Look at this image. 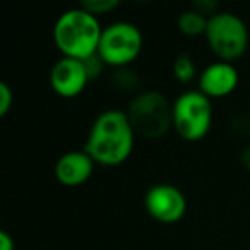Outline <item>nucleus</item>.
I'll list each match as a JSON object with an SVG mask.
<instances>
[{
  "label": "nucleus",
  "mask_w": 250,
  "mask_h": 250,
  "mask_svg": "<svg viewBox=\"0 0 250 250\" xmlns=\"http://www.w3.org/2000/svg\"><path fill=\"white\" fill-rule=\"evenodd\" d=\"M136 132L127 111L104 110L94 118L84 151L101 167H118L129 160L136 144Z\"/></svg>",
  "instance_id": "obj_1"
},
{
  "label": "nucleus",
  "mask_w": 250,
  "mask_h": 250,
  "mask_svg": "<svg viewBox=\"0 0 250 250\" xmlns=\"http://www.w3.org/2000/svg\"><path fill=\"white\" fill-rule=\"evenodd\" d=\"M101 35L100 19L81 5L62 12L53 26V42L62 57L83 62L98 53Z\"/></svg>",
  "instance_id": "obj_2"
},
{
  "label": "nucleus",
  "mask_w": 250,
  "mask_h": 250,
  "mask_svg": "<svg viewBox=\"0 0 250 250\" xmlns=\"http://www.w3.org/2000/svg\"><path fill=\"white\" fill-rule=\"evenodd\" d=\"M127 115L136 136L143 139H160L173 127V103L160 91L137 93Z\"/></svg>",
  "instance_id": "obj_3"
},
{
  "label": "nucleus",
  "mask_w": 250,
  "mask_h": 250,
  "mask_svg": "<svg viewBox=\"0 0 250 250\" xmlns=\"http://www.w3.org/2000/svg\"><path fill=\"white\" fill-rule=\"evenodd\" d=\"M206 42L218 60L233 63L250 48V33L242 18L233 12L219 11L211 16L206 29Z\"/></svg>",
  "instance_id": "obj_4"
},
{
  "label": "nucleus",
  "mask_w": 250,
  "mask_h": 250,
  "mask_svg": "<svg viewBox=\"0 0 250 250\" xmlns=\"http://www.w3.org/2000/svg\"><path fill=\"white\" fill-rule=\"evenodd\" d=\"M212 125V103L199 89L184 91L173 101V129L184 141L197 143Z\"/></svg>",
  "instance_id": "obj_5"
},
{
  "label": "nucleus",
  "mask_w": 250,
  "mask_h": 250,
  "mask_svg": "<svg viewBox=\"0 0 250 250\" xmlns=\"http://www.w3.org/2000/svg\"><path fill=\"white\" fill-rule=\"evenodd\" d=\"M144 38L141 29L129 21H117L103 28L98 55L106 65L125 69L143 52Z\"/></svg>",
  "instance_id": "obj_6"
},
{
  "label": "nucleus",
  "mask_w": 250,
  "mask_h": 250,
  "mask_svg": "<svg viewBox=\"0 0 250 250\" xmlns=\"http://www.w3.org/2000/svg\"><path fill=\"white\" fill-rule=\"evenodd\" d=\"M144 208L151 218L163 225L178 223L187 212V199L184 192L171 184H158L147 188Z\"/></svg>",
  "instance_id": "obj_7"
},
{
  "label": "nucleus",
  "mask_w": 250,
  "mask_h": 250,
  "mask_svg": "<svg viewBox=\"0 0 250 250\" xmlns=\"http://www.w3.org/2000/svg\"><path fill=\"white\" fill-rule=\"evenodd\" d=\"M89 83L91 77L83 60L62 57L50 70V86L60 98H77Z\"/></svg>",
  "instance_id": "obj_8"
},
{
  "label": "nucleus",
  "mask_w": 250,
  "mask_h": 250,
  "mask_svg": "<svg viewBox=\"0 0 250 250\" xmlns=\"http://www.w3.org/2000/svg\"><path fill=\"white\" fill-rule=\"evenodd\" d=\"M240 76L235 65L223 60L209 63L199 76V91L209 100L226 98L238 87Z\"/></svg>",
  "instance_id": "obj_9"
},
{
  "label": "nucleus",
  "mask_w": 250,
  "mask_h": 250,
  "mask_svg": "<svg viewBox=\"0 0 250 250\" xmlns=\"http://www.w3.org/2000/svg\"><path fill=\"white\" fill-rule=\"evenodd\" d=\"M94 161L86 151H67L55 163V178L65 187H79L86 184L94 171Z\"/></svg>",
  "instance_id": "obj_10"
},
{
  "label": "nucleus",
  "mask_w": 250,
  "mask_h": 250,
  "mask_svg": "<svg viewBox=\"0 0 250 250\" xmlns=\"http://www.w3.org/2000/svg\"><path fill=\"white\" fill-rule=\"evenodd\" d=\"M208 21L209 18H206L204 14H201L195 9H188L184 11L178 16V31L185 36H201L206 35V29H208Z\"/></svg>",
  "instance_id": "obj_11"
},
{
  "label": "nucleus",
  "mask_w": 250,
  "mask_h": 250,
  "mask_svg": "<svg viewBox=\"0 0 250 250\" xmlns=\"http://www.w3.org/2000/svg\"><path fill=\"white\" fill-rule=\"evenodd\" d=\"M171 74H173L175 81H178L180 84H188L190 81H194L195 74H197L195 62L187 53H182V55H178L177 59L173 60Z\"/></svg>",
  "instance_id": "obj_12"
},
{
  "label": "nucleus",
  "mask_w": 250,
  "mask_h": 250,
  "mask_svg": "<svg viewBox=\"0 0 250 250\" xmlns=\"http://www.w3.org/2000/svg\"><path fill=\"white\" fill-rule=\"evenodd\" d=\"M113 86L120 91H125V93H129V91H136L139 87V76L132 72L129 67H125V69H117L113 72Z\"/></svg>",
  "instance_id": "obj_13"
},
{
  "label": "nucleus",
  "mask_w": 250,
  "mask_h": 250,
  "mask_svg": "<svg viewBox=\"0 0 250 250\" xmlns=\"http://www.w3.org/2000/svg\"><path fill=\"white\" fill-rule=\"evenodd\" d=\"M118 5H120L118 0H84V2H81V7L89 12V14L96 16V18L110 14Z\"/></svg>",
  "instance_id": "obj_14"
},
{
  "label": "nucleus",
  "mask_w": 250,
  "mask_h": 250,
  "mask_svg": "<svg viewBox=\"0 0 250 250\" xmlns=\"http://www.w3.org/2000/svg\"><path fill=\"white\" fill-rule=\"evenodd\" d=\"M12 104H14V93L11 86L5 81H2L0 83V117H5L11 111Z\"/></svg>",
  "instance_id": "obj_15"
},
{
  "label": "nucleus",
  "mask_w": 250,
  "mask_h": 250,
  "mask_svg": "<svg viewBox=\"0 0 250 250\" xmlns=\"http://www.w3.org/2000/svg\"><path fill=\"white\" fill-rule=\"evenodd\" d=\"M84 65H86V69H87V74H89V77H91V81L94 79V77H100L101 74H103V69L106 67V63L103 62V60L100 59V55H94V57H91V59H87V60H84Z\"/></svg>",
  "instance_id": "obj_16"
},
{
  "label": "nucleus",
  "mask_w": 250,
  "mask_h": 250,
  "mask_svg": "<svg viewBox=\"0 0 250 250\" xmlns=\"http://www.w3.org/2000/svg\"><path fill=\"white\" fill-rule=\"evenodd\" d=\"M0 250H16L14 238L9 235V231H0Z\"/></svg>",
  "instance_id": "obj_17"
},
{
  "label": "nucleus",
  "mask_w": 250,
  "mask_h": 250,
  "mask_svg": "<svg viewBox=\"0 0 250 250\" xmlns=\"http://www.w3.org/2000/svg\"><path fill=\"white\" fill-rule=\"evenodd\" d=\"M242 163L243 167L247 168V170H250V149H245L242 154Z\"/></svg>",
  "instance_id": "obj_18"
}]
</instances>
